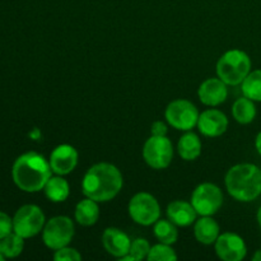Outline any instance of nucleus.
Wrapping results in <instances>:
<instances>
[{
  "label": "nucleus",
  "mask_w": 261,
  "mask_h": 261,
  "mask_svg": "<svg viewBox=\"0 0 261 261\" xmlns=\"http://www.w3.org/2000/svg\"><path fill=\"white\" fill-rule=\"evenodd\" d=\"M124 178L116 166L101 162L93 165L84 175L82 191L84 196L98 203H107L119 195Z\"/></svg>",
  "instance_id": "f257e3e1"
},
{
  "label": "nucleus",
  "mask_w": 261,
  "mask_h": 261,
  "mask_svg": "<svg viewBox=\"0 0 261 261\" xmlns=\"http://www.w3.org/2000/svg\"><path fill=\"white\" fill-rule=\"evenodd\" d=\"M50 162L42 154L27 152L15 160L12 168V178L18 189L24 193L43 190L51 177Z\"/></svg>",
  "instance_id": "f03ea898"
},
{
  "label": "nucleus",
  "mask_w": 261,
  "mask_h": 261,
  "mask_svg": "<svg viewBox=\"0 0 261 261\" xmlns=\"http://www.w3.org/2000/svg\"><path fill=\"white\" fill-rule=\"evenodd\" d=\"M226 189L241 203H251L261 195V168L254 163H240L226 173Z\"/></svg>",
  "instance_id": "7ed1b4c3"
},
{
  "label": "nucleus",
  "mask_w": 261,
  "mask_h": 261,
  "mask_svg": "<svg viewBox=\"0 0 261 261\" xmlns=\"http://www.w3.org/2000/svg\"><path fill=\"white\" fill-rule=\"evenodd\" d=\"M251 71V59L245 51L228 50L217 63V75L227 86H239Z\"/></svg>",
  "instance_id": "20e7f679"
},
{
  "label": "nucleus",
  "mask_w": 261,
  "mask_h": 261,
  "mask_svg": "<svg viewBox=\"0 0 261 261\" xmlns=\"http://www.w3.org/2000/svg\"><path fill=\"white\" fill-rule=\"evenodd\" d=\"M75 233L73 221L66 216L53 217L45 223L42 229V241L50 250L61 249L68 246Z\"/></svg>",
  "instance_id": "39448f33"
},
{
  "label": "nucleus",
  "mask_w": 261,
  "mask_h": 261,
  "mask_svg": "<svg viewBox=\"0 0 261 261\" xmlns=\"http://www.w3.org/2000/svg\"><path fill=\"white\" fill-rule=\"evenodd\" d=\"M42 209L33 204L23 205L13 217V231L23 239H31L40 233L46 223Z\"/></svg>",
  "instance_id": "423d86ee"
},
{
  "label": "nucleus",
  "mask_w": 261,
  "mask_h": 261,
  "mask_svg": "<svg viewBox=\"0 0 261 261\" xmlns=\"http://www.w3.org/2000/svg\"><path fill=\"white\" fill-rule=\"evenodd\" d=\"M199 111L189 99H175L166 107L165 117L168 125L180 132H190L198 125Z\"/></svg>",
  "instance_id": "0eeeda50"
},
{
  "label": "nucleus",
  "mask_w": 261,
  "mask_h": 261,
  "mask_svg": "<svg viewBox=\"0 0 261 261\" xmlns=\"http://www.w3.org/2000/svg\"><path fill=\"white\" fill-rule=\"evenodd\" d=\"M127 212L133 221L140 226H152L161 218V206L149 193H138L130 199Z\"/></svg>",
  "instance_id": "6e6552de"
},
{
  "label": "nucleus",
  "mask_w": 261,
  "mask_h": 261,
  "mask_svg": "<svg viewBox=\"0 0 261 261\" xmlns=\"http://www.w3.org/2000/svg\"><path fill=\"white\" fill-rule=\"evenodd\" d=\"M143 158L149 167L165 170L173 160V145L167 137L148 138L143 147Z\"/></svg>",
  "instance_id": "1a4fd4ad"
},
{
  "label": "nucleus",
  "mask_w": 261,
  "mask_h": 261,
  "mask_svg": "<svg viewBox=\"0 0 261 261\" xmlns=\"http://www.w3.org/2000/svg\"><path fill=\"white\" fill-rule=\"evenodd\" d=\"M223 193L212 182H203L196 186L191 195V204L199 216H214L223 205Z\"/></svg>",
  "instance_id": "9d476101"
},
{
  "label": "nucleus",
  "mask_w": 261,
  "mask_h": 261,
  "mask_svg": "<svg viewBox=\"0 0 261 261\" xmlns=\"http://www.w3.org/2000/svg\"><path fill=\"white\" fill-rule=\"evenodd\" d=\"M216 254L223 261H241L246 257L247 246L244 239L233 232L219 234L214 244Z\"/></svg>",
  "instance_id": "9b49d317"
},
{
  "label": "nucleus",
  "mask_w": 261,
  "mask_h": 261,
  "mask_svg": "<svg viewBox=\"0 0 261 261\" xmlns=\"http://www.w3.org/2000/svg\"><path fill=\"white\" fill-rule=\"evenodd\" d=\"M48 162L55 175H69L78 165V152L73 145L60 144L51 152Z\"/></svg>",
  "instance_id": "f8f14e48"
},
{
  "label": "nucleus",
  "mask_w": 261,
  "mask_h": 261,
  "mask_svg": "<svg viewBox=\"0 0 261 261\" xmlns=\"http://www.w3.org/2000/svg\"><path fill=\"white\" fill-rule=\"evenodd\" d=\"M198 129L204 137L217 138L223 135L228 127V119L221 110L209 109L199 115Z\"/></svg>",
  "instance_id": "ddd939ff"
},
{
  "label": "nucleus",
  "mask_w": 261,
  "mask_h": 261,
  "mask_svg": "<svg viewBox=\"0 0 261 261\" xmlns=\"http://www.w3.org/2000/svg\"><path fill=\"white\" fill-rule=\"evenodd\" d=\"M198 97L205 106L216 107L226 101L228 88L221 78H208L199 86Z\"/></svg>",
  "instance_id": "4468645a"
},
{
  "label": "nucleus",
  "mask_w": 261,
  "mask_h": 261,
  "mask_svg": "<svg viewBox=\"0 0 261 261\" xmlns=\"http://www.w3.org/2000/svg\"><path fill=\"white\" fill-rule=\"evenodd\" d=\"M102 245L110 255L120 259L129 254L132 240L120 228L109 227L102 233Z\"/></svg>",
  "instance_id": "2eb2a0df"
},
{
  "label": "nucleus",
  "mask_w": 261,
  "mask_h": 261,
  "mask_svg": "<svg viewBox=\"0 0 261 261\" xmlns=\"http://www.w3.org/2000/svg\"><path fill=\"white\" fill-rule=\"evenodd\" d=\"M199 214L196 213L195 208L193 206L191 201L175 200L168 204L167 217L171 222L177 227H189L195 223Z\"/></svg>",
  "instance_id": "dca6fc26"
},
{
  "label": "nucleus",
  "mask_w": 261,
  "mask_h": 261,
  "mask_svg": "<svg viewBox=\"0 0 261 261\" xmlns=\"http://www.w3.org/2000/svg\"><path fill=\"white\" fill-rule=\"evenodd\" d=\"M219 224L212 218V216H200L194 223V234L198 242L206 245L216 244L217 239L219 237Z\"/></svg>",
  "instance_id": "f3484780"
},
{
  "label": "nucleus",
  "mask_w": 261,
  "mask_h": 261,
  "mask_svg": "<svg viewBox=\"0 0 261 261\" xmlns=\"http://www.w3.org/2000/svg\"><path fill=\"white\" fill-rule=\"evenodd\" d=\"M201 149H203V144H201L200 138L195 133L190 130L181 135L177 144V152L184 161H195L196 158L200 157Z\"/></svg>",
  "instance_id": "a211bd4d"
},
{
  "label": "nucleus",
  "mask_w": 261,
  "mask_h": 261,
  "mask_svg": "<svg viewBox=\"0 0 261 261\" xmlns=\"http://www.w3.org/2000/svg\"><path fill=\"white\" fill-rule=\"evenodd\" d=\"M74 216H75V221L78 222L81 226H93V224L97 223V221H98L99 218L98 201L89 198L83 199V200H81L76 204Z\"/></svg>",
  "instance_id": "6ab92c4d"
},
{
  "label": "nucleus",
  "mask_w": 261,
  "mask_h": 261,
  "mask_svg": "<svg viewBox=\"0 0 261 261\" xmlns=\"http://www.w3.org/2000/svg\"><path fill=\"white\" fill-rule=\"evenodd\" d=\"M43 191H45L46 198L48 199L53 203H63L70 195V186H69V182L60 175L51 176L48 178V181L46 182L45 188H43Z\"/></svg>",
  "instance_id": "aec40b11"
},
{
  "label": "nucleus",
  "mask_w": 261,
  "mask_h": 261,
  "mask_svg": "<svg viewBox=\"0 0 261 261\" xmlns=\"http://www.w3.org/2000/svg\"><path fill=\"white\" fill-rule=\"evenodd\" d=\"M256 112L255 101L245 96L237 98L232 105V116L241 125L251 124L256 117Z\"/></svg>",
  "instance_id": "412c9836"
},
{
  "label": "nucleus",
  "mask_w": 261,
  "mask_h": 261,
  "mask_svg": "<svg viewBox=\"0 0 261 261\" xmlns=\"http://www.w3.org/2000/svg\"><path fill=\"white\" fill-rule=\"evenodd\" d=\"M153 233H154L155 239L162 244L173 245L178 239L177 226L170 219H158L153 224Z\"/></svg>",
  "instance_id": "4be33fe9"
},
{
  "label": "nucleus",
  "mask_w": 261,
  "mask_h": 261,
  "mask_svg": "<svg viewBox=\"0 0 261 261\" xmlns=\"http://www.w3.org/2000/svg\"><path fill=\"white\" fill-rule=\"evenodd\" d=\"M241 91L247 98L261 102V69L250 71L241 83Z\"/></svg>",
  "instance_id": "5701e85b"
},
{
  "label": "nucleus",
  "mask_w": 261,
  "mask_h": 261,
  "mask_svg": "<svg viewBox=\"0 0 261 261\" xmlns=\"http://www.w3.org/2000/svg\"><path fill=\"white\" fill-rule=\"evenodd\" d=\"M24 249V239L12 232L4 239H0V252L5 256V259H14L19 256Z\"/></svg>",
  "instance_id": "b1692460"
},
{
  "label": "nucleus",
  "mask_w": 261,
  "mask_h": 261,
  "mask_svg": "<svg viewBox=\"0 0 261 261\" xmlns=\"http://www.w3.org/2000/svg\"><path fill=\"white\" fill-rule=\"evenodd\" d=\"M148 261H175L177 260V254L172 249V245L160 244L150 247L149 254L147 257Z\"/></svg>",
  "instance_id": "393cba45"
},
{
  "label": "nucleus",
  "mask_w": 261,
  "mask_h": 261,
  "mask_svg": "<svg viewBox=\"0 0 261 261\" xmlns=\"http://www.w3.org/2000/svg\"><path fill=\"white\" fill-rule=\"evenodd\" d=\"M150 247L152 246H150L149 242L145 239H135L134 241H132V245H130L129 255L134 259V261L147 259Z\"/></svg>",
  "instance_id": "a878e982"
},
{
  "label": "nucleus",
  "mask_w": 261,
  "mask_h": 261,
  "mask_svg": "<svg viewBox=\"0 0 261 261\" xmlns=\"http://www.w3.org/2000/svg\"><path fill=\"white\" fill-rule=\"evenodd\" d=\"M54 260L55 261H81L82 255L74 247L68 246L61 247V249L56 250L55 254H54Z\"/></svg>",
  "instance_id": "bb28decb"
},
{
  "label": "nucleus",
  "mask_w": 261,
  "mask_h": 261,
  "mask_svg": "<svg viewBox=\"0 0 261 261\" xmlns=\"http://www.w3.org/2000/svg\"><path fill=\"white\" fill-rule=\"evenodd\" d=\"M13 231V218H10L7 213L0 212V239H4Z\"/></svg>",
  "instance_id": "cd10ccee"
},
{
  "label": "nucleus",
  "mask_w": 261,
  "mask_h": 261,
  "mask_svg": "<svg viewBox=\"0 0 261 261\" xmlns=\"http://www.w3.org/2000/svg\"><path fill=\"white\" fill-rule=\"evenodd\" d=\"M167 132H168V126L166 125V122L161 121V120H157L152 124L150 126V133L154 137H167Z\"/></svg>",
  "instance_id": "c85d7f7f"
},
{
  "label": "nucleus",
  "mask_w": 261,
  "mask_h": 261,
  "mask_svg": "<svg viewBox=\"0 0 261 261\" xmlns=\"http://www.w3.org/2000/svg\"><path fill=\"white\" fill-rule=\"evenodd\" d=\"M255 148H256L257 153L261 155V132L255 138Z\"/></svg>",
  "instance_id": "c756f323"
},
{
  "label": "nucleus",
  "mask_w": 261,
  "mask_h": 261,
  "mask_svg": "<svg viewBox=\"0 0 261 261\" xmlns=\"http://www.w3.org/2000/svg\"><path fill=\"white\" fill-rule=\"evenodd\" d=\"M252 260H254V261H261V249L257 250V251L255 252V255L252 256Z\"/></svg>",
  "instance_id": "7c9ffc66"
},
{
  "label": "nucleus",
  "mask_w": 261,
  "mask_h": 261,
  "mask_svg": "<svg viewBox=\"0 0 261 261\" xmlns=\"http://www.w3.org/2000/svg\"><path fill=\"white\" fill-rule=\"evenodd\" d=\"M256 219H257V223H259V227H260V229H261V206L259 208V211H257Z\"/></svg>",
  "instance_id": "2f4dec72"
},
{
  "label": "nucleus",
  "mask_w": 261,
  "mask_h": 261,
  "mask_svg": "<svg viewBox=\"0 0 261 261\" xmlns=\"http://www.w3.org/2000/svg\"><path fill=\"white\" fill-rule=\"evenodd\" d=\"M4 259H5V256L2 254V252H0V261H3Z\"/></svg>",
  "instance_id": "473e14b6"
}]
</instances>
